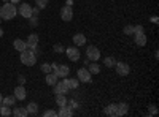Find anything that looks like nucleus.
<instances>
[{
  "label": "nucleus",
  "mask_w": 159,
  "mask_h": 117,
  "mask_svg": "<svg viewBox=\"0 0 159 117\" xmlns=\"http://www.w3.org/2000/svg\"><path fill=\"white\" fill-rule=\"evenodd\" d=\"M18 15V8L15 3H11V2H5L2 6H0V18L5 19V21H11V19H15Z\"/></svg>",
  "instance_id": "obj_1"
},
{
  "label": "nucleus",
  "mask_w": 159,
  "mask_h": 117,
  "mask_svg": "<svg viewBox=\"0 0 159 117\" xmlns=\"http://www.w3.org/2000/svg\"><path fill=\"white\" fill-rule=\"evenodd\" d=\"M19 59H21V63L25 65V67H34L37 63V56H35V51H30V49H25L22 52H19Z\"/></svg>",
  "instance_id": "obj_2"
},
{
  "label": "nucleus",
  "mask_w": 159,
  "mask_h": 117,
  "mask_svg": "<svg viewBox=\"0 0 159 117\" xmlns=\"http://www.w3.org/2000/svg\"><path fill=\"white\" fill-rule=\"evenodd\" d=\"M51 71L54 73L59 79L61 77H67L69 73H70V68L67 65H57V63H51Z\"/></svg>",
  "instance_id": "obj_3"
},
{
  "label": "nucleus",
  "mask_w": 159,
  "mask_h": 117,
  "mask_svg": "<svg viewBox=\"0 0 159 117\" xmlns=\"http://www.w3.org/2000/svg\"><path fill=\"white\" fill-rule=\"evenodd\" d=\"M86 57L91 60V62H97L100 59V51L97 46H88L86 48Z\"/></svg>",
  "instance_id": "obj_4"
},
{
  "label": "nucleus",
  "mask_w": 159,
  "mask_h": 117,
  "mask_svg": "<svg viewBox=\"0 0 159 117\" xmlns=\"http://www.w3.org/2000/svg\"><path fill=\"white\" fill-rule=\"evenodd\" d=\"M113 68H115V71L119 76H127L130 73V67H129V63H126V62H116Z\"/></svg>",
  "instance_id": "obj_5"
},
{
  "label": "nucleus",
  "mask_w": 159,
  "mask_h": 117,
  "mask_svg": "<svg viewBox=\"0 0 159 117\" xmlns=\"http://www.w3.org/2000/svg\"><path fill=\"white\" fill-rule=\"evenodd\" d=\"M18 15H21L24 19H29L32 16V5L30 3H19Z\"/></svg>",
  "instance_id": "obj_6"
},
{
  "label": "nucleus",
  "mask_w": 159,
  "mask_h": 117,
  "mask_svg": "<svg viewBox=\"0 0 159 117\" xmlns=\"http://www.w3.org/2000/svg\"><path fill=\"white\" fill-rule=\"evenodd\" d=\"M91 73L88 71V68L84 67V68H80L78 71H76V79L80 81V82H84V84H88V82H91Z\"/></svg>",
  "instance_id": "obj_7"
},
{
  "label": "nucleus",
  "mask_w": 159,
  "mask_h": 117,
  "mask_svg": "<svg viewBox=\"0 0 159 117\" xmlns=\"http://www.w3.org/2000/svg\"><path fill=\"white\" fill-rule=\"evenodd\" d=\"M61 19H62L64 22H69V21L73 19V8H72L70 5L62 6V10H61Z\"/></svg>",
  "instance_id": "obj_8"
},
{
  "label": "nucleus",
  "mask_w": 159,
  "mask_h": 117,
  "mask_svg": "<svg viewBox=\"0 0 159 117\" xmlns=\"http://www.w3.org/2000/svg\"><path fill=\"white\" fill-rule=\"evenodd\" d=\"M65 54H67V57H69V60H72V62H78L80 60V49H78V46H70V48H67L65 49Z\"/></svg>",
  "instance_id": "obj_9"
},
{
  "label": "nucleus",
  "mask_w": 159,
  "mask_h": 117,
  "mask_svg": "<svg viewBox=\"0 0 159 117\" xmlns=\"http://www.w3.org/2000/svg\"><path fill=\"white\" fill-rule=\"evenodd\" d=\"M25 44H27V49L37 51V46H38V35H37V33H30L29 38L25 40Z\"/></svg>",
  "instance_id": "obj_10"
},
{
  "label": "nucleus",
  "mask_w": 159,
  "mask_h": 117,
  "mask_svg": "<svg viewBox=\"0 0 159 117\" xmlns=\"http://www.w3.org/2000/svg\"><path fill=\"white\" fill-rule=\"evenodd\" d=\"M52 89H54V94L56 95H59V94H62V95H65V94H67L69 92V87H67V84H65L64 81H57L54 86H52Z\"/></svg>",
  "instance_id": "obj_11"
},
{
  "label": "nucleus",
  "mask_w": 159,
  "mask_h": 117,
  "mask_svg": "<svg viewBox=\"0 0 159 117\" xmlns=\"http://www.w3.org/2000/svg\"><path fill=\"white\" fill-rule=\"evenodd\" d=\"M134 43L140 48H143L147 44V35H145V32H135L134 33Z\"/></svg>",
  "instance_id": "obj_12"
},
{
  "label": "nucleus",
  "mask_w": 159,
  "mask_h": 117,
  "mask_svg": "<svg viewBox=\"0 0 159 117\" xmlns=\"http://www.w3.org/2000/svg\"><path fill=\"white\" fill-rule=\"evenodd\" d=\"M73 43H75V46H84L86 44V35L84 33H75Z\"/></svg>",
  "instance_id": "obj_13"
},
{
  "label": "nucleus",
  "mask_w": 159,
  "mask_h": 117,
  "mask_svg": "<svg viewBox=\"0 0 159 117\" xmlns=\"http://www.w3.org/2000/svg\"><path fill=\"white\" fill-rule=\"evenodd\" d=\"M15 97H16V100H25V97H27V92H25V89H24V86H18L16 89H15Z\"/></svg>",
  "instance_id": "obj_14"
},
{
  "label": "nucleus",
  "mask_w": 159,
  "mask_h": 117,
  "mask_svg": "<svg viewBox=\"0 0 159 117\" xmlns=\"http://www.w3.org/2000/svg\"><path fill=\"white\" fill-rule=\"evenodd\" d=\"M13 48H15L18 52H22V51L27 49V44H25V41H22L21 38H16V40L13 41Z\"/></svg>",
  "instance_id": "obj_15"
},
{
  "label": "nucleus",
  "mask_w": 159,
  "mask_h": 117,
  "mask_svg": "<svg viewBox=\"0 0 159 117\" xmlns=\"http://www.w3.org/2000/svg\"><path fill=\"white\" fill-rule=\"evenodd\" d=\"M57 115H61V117H72V115H73V109L69 108L67 105H65V106H61L59 111H57Z\"/></svg>",
  "instance_id": "obj_16"
},
{
  "label": "nucleus",
  "mask_w": 159,
  "mask_h": 117,
  "mask_svg": "<svg viewBox=\"0 0 159 117\" xmlns=\"http://www.w3.org/2000/svg\"><path fill=\"white\" fill-rule=\"evenodd\" d=\"M127 112H129L127 103H119V105H116V115H126Z\"/></svg>",
  "instance_id": "obj_17"
},
{
  "label": "nucleus",
  "mask_w": 159,
  "mask_h": 117,
  "mask_svg": "<svg viewBox=\"0 0 159 117\" xmlns=\"http://www.w3.org/2000/svg\"><path fill=\"white\" fill-rule=\"evenodd\" d=\"M11 115H16V117H27L29 112H27V109H25V108L18 106V108H15V109L11 111Z\"/></svg>",
  "instance_id": "obj_18"
},
{
  "label": "nucleus",
  "mask_w": 159,
  "mask_h": 117,
  "mask_svg": "<svg viewBox=\"0 0 159 117\" xmlns=\"http://www.w3.org/2000/svg\"><path fill=\"white\" fill-rule=\"evenodd\" d=\"M57 81H59V77H57V76H56L54 73H52V71H51V73H46L45 82H46L48 86H51V87H52V86H54V84H56Z\"/></svg>",
  "instance_id": "obj_19"
},
{
  "label": "nucleus",
  "mask_w": 159,
  "mask_h": 117,
  "mask_svg": "<svg viewBox=\"0 0 159 117\" xmlns=\"http://www.w3.org/2000/svg\"><path fill=\"white\" fill-rule=\"evenodd\" d=\"M15 103H16V97H15V95H8V97H3V100H2V103H0V105L15 106Z\"/></svg>",
  "instance_id": "obj_20"
},
{
  "label": "nucleus",
  "mask_w": 159,
  "mask_h": 117,
  "mask_svg": "<svg viewBox=\"0 0 159 117\" xmlns=\"http://www.w3.org/2000/svg\"><path fill=\"white\" fill-rule=\"evenodd\" d=\"M86 68H88V71H89L91 74H99V73H100V67H99V63H97V62L89 63Z\"/></svg>",
  "instance_id": "obj_21"
},
{
  "label": "nucleus",
  "mask_w": 159,
  "mask_h": 117,
  "mask_svg": "<svg viewBox=\"0 0 159 117\" xmlns=\"http://www.w3.org/2000/svg\"><path fill=\"white\" fill-rule=\"evenodd\" d=\"M62 79H64L65 84H67L69 89H78V86H80V81L78 79H70V77H62Z\"/></svg>",
  "instance_id": "obj_22"
},
{
  "label": "nucleus",
  "mask_w": 159,
  "mask_h": 117,
  "mask_svg": "<svg viewBox=\"0 0 159 117\" xmlns=\"http://www.w3.org/2000/svg\"><path fill=\"white\" fill-rule=\"evenodd\" d=\"M103 112L107 115H116V103H110L108 106H105Z\"/></svg>",
  "instance_id": "obj_23"
},
{
  "label": "nucleus",
  "mask_w": 159,
  "mask_h": 117,
  "mask_svg": "<svg viewBox=\"0 0 159 117\" xmlns=\"http://www.w3.org/2000/svg\"><path fill=\"white\" fill-rule=\"evenodd\" d=\"M25 109H27V112H29V115H35L37 112H38V105L37 103H29L27 106H25Z\"/></svg>",
  "instance_id": "obj_24"
},
{
  "label": "nucleus",
  "mask_w": 159,
  "mask_h": 117,
  "mask_svg": "<svg viewBox=\"0 0 159 117\" xmlns=\"http://www.w3.org/2000/svg\"><path fill=\"white\" fill-rule=\"evenodd\" d=\"M115 63H116V60H115L113 56H108V57H105V59H103V65H105L107 68H113V67H115Z\"/></svg>",
  "instance_id": "obj_25"
},
{
  "label": "nucleus",
  "mask_w": 159,
  "mask_h": 117,
  "mask_svg": "<svg viewBox=\"0 0 159 117\" xmlns=\"http://www.w3.org/2000/svg\"><path fill=\"white\" fill-rule=\"evenodd\" d=\"M0 115H3V117H8V115H11V106L0 105Z\"/></svg>",
  "instance_id": "obj_26"
},
{
  "label": "nucleus",
  "mask_w": 159,
  "mask_h": 117,
  "mask_svg": "<svg viewBox=\"0 0 159 117\" xmlns=\"http://www.w3.org/2000/svg\"><path fill=\"white\" fill-rule=\"evenodd\" d=\"M56 103H57L59 108L61 106H65V105H67V98H65V95H62V94L56 95Z\"/></svg>",
  "instance_id": "obj_27"
},
{
  "label": "nucleus",
  "mask_w": 159,
  "mask_h": 117,
  "mask_svg": "<svg viewBox=\"0 0 159 117\" xmlns=\"http://www.w3.org/2000/svg\"><path fill=\"white\" fill-rule=\"evenodd\" d=\"M124 35H134V25H124Z\"/></svg>",
  "instance_id": "obj_28"
},
{
  "label": "nucleus",
  "mask_w": 159,
  "mask_h": 117,
  "mask_svg": "<svg viewBox=\"0 0 159 117\" xmlns=\"http://www.w3.org/2000/svg\"><path fill=\"white\" fill-rule=\"evenodd\" d=\"M45 117H57V111H52V109H46L43 112Z\"/></svg>",
  "instance_id": "obj_29"
},
{
  "label": "nucleus",
  "mask_w": 159,
  "mask_h": 117,
  "mask_svg": "<svg viewBox=\"0 0 159 117\" xmlns=\"http://www.w3.org/2000/svg\"><path fill=\"white\" fill-rule=\"evenodd\" d=\"M40 70H42L45 74H46V73H51V65H49V63H43V65H42V68H40Z\"/></svg>",
  "instance_id": "obj_30"
},
{
  "label": "nucleus",
  "mask_w": 159,
  "mask_h": 117,
  "mask_svg": "<svg viewBox=\"0 0 159 117\" xmlns=\"http://www.w3.org/2000/svg\"><path fill=\"white\" fill-rule=\"evenodd\" d=\"M46 5H48V0H37V6H38L40 10H43Z\"/></svg>",
  "instance_id": "obj_31"
},
{
  "label": "nucleus",
  "mask_w": 159,
  "mask_h": 117,
  "mask_svg": "<svg viewBox=\"0 0 159 117\" xmlns=\"http://www.w3.org/2000/svg\"><path fill=\"white\" fill-rule=\"evenodd\" d=\"M148 114H150V115H156V114H157V108H156L154 105H151V106L148 108Z\"/></svg>",
  "instance_id": "obj_32"
},
{
  "label": "nucleus",
  "mask_w": 159,
  "mask_h": 117,
  "mask_svg": "<svg viewBox=\"0 0 159 117\" xmlns=\"http://www.w3.org/2000/svg\"><path fill=\"white\" fill-rule=\"evenodd\" d=\"M29 21H30V24L34 25V27H35V25L38 24V19H37V16H34V15H32V16L29 18Z\"/></svg>",
  "instance_id": "obj_33"
},
{
  "label": "nucleus",
  "mask_w": 159,
  "mask_h": 117,
  "mask_svg": "<svg viewBox=\"0 0 159 117\" xmlns=\"http://www.w3.org/2000/svg\"><path fill=\"white\" fill-rule=\"evenodd\" d=\"M67 106L69 108H72V109H75L78 105H76V101H73V100H70V101H67Z\"/></svg>",
  "instance_id": "obj_34"
},
{
  "label": "nucleus",
  "mask_w": 159,
  "mask_h": 117,
  "mask_svg": "<svg viewBox=\"0 0 159 117\" xmlns=\"http://www.w3.org/2000/svg\"><path fill=\"white\" fill-rule=\"evenodd\" d=\"M54 52H64L62 44H56V46H54Z\"/></svg>",
  "instance_id": "obj_35"
},
{
  "label": "nucleus",
  "mask_w": 159,
  "mask_h": 117,
  "mask_svg": "<svg viewBox=\"0 0 159 117\" xmlns=\"http://www.w3.org/2000/svg\"><path fill=\"white\" fill-rule=\"evenodd\" d=\"M18 82H19V86H24V84H25V77H24V76H19V77H18Z\"/></svg>",
  "instance_id": "obj_36"
},
{
  "label": "nucleus",
  "mask_w": 159,
  "mask_h": 117,
  "mask_svg": "<svg viewBox=\"0 0 159 117\" xmlns=\"http://www.w3.org/2000/svg\"><path fill=\"white\" fill-rule=\"evenodd\" d=\"M10 2H11V3H15V5H19V3H21V0H10Z\"/></svg>",
  "instance_id": "obj_37"
},
{
  "label": "nucleus",
  "mask_w": 159,
  "mask_h": 117,
  "mask_svg": "<svg viewBox=\"0 0 159 117\" xmlns=\"http://www.w3.org/2000/svg\"><path fill=\"white\" fill-rule=\"evenodd\" d=\"M2 36H3V30H2V29H0V38H2Z\"/></svg>",
  "instance_id": "obj_38"
},
{
  "label": "nucleus",
  "mask_w": 159,
  "mask_h": 117,
  "mask_svg": "<svg viewBox=\"0 0 159 117\" xmlns=\"http://www.w3.org/2000/svg\"><path fill=\"white\" fill-rule=\"evenodd\" d=\"M2 100H3V97H2V94H0V103H2Z\"/></svg>",
  "instance_id": "obj_39"
},
{
  "label": "nucleus",
  "mask_w": 159,
  "mask_h": 117,
  "mask_svg": "<svg viewBox=\"0 0 159 117\" xmlns=\"http://www.w3.org/2000/svg\"><path fill=\"white\" fill-rule=\"evenodd\" d=\"M3 2H10V0H3Z\"/></svg>",
  "instance_id": "obj_40"
},
{
  "label": "nucleus",
  "mask_w": 159,
  "mask_h": 117,
  "mask_svg": "<svg viewBox=\"0 0 159 117\" xmlns=\"http://www.w3.org/2000/svg\"><path fill=\"white\" fill-rule=\"evenodd\" d=\"M0 22H2V18H0Z\"/></svg>",
  "instance_id": "obj_41"
}]
</instances>
